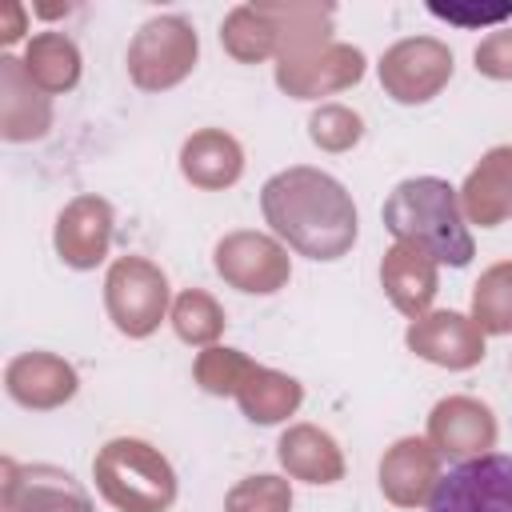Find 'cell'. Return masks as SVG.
<instances>
[{"instance_id": "cell-3", "label": "cell", "mask_w": 512, "mask_h": 512, "mask_svg": "<svg viewBox=\"0 0 512 512\" xmlns=\"http://www.w3.org/2000/svg\"><path fill=\"white\" fill-rule=\"evenodd\" d=\"M436 16H448V20H460V24H484V20H500V16H508L512 12V0H504V4H492V8H460V4H428Z\"/></svg>"}, {"instance_id": "cell-1", "label": "cell", "mask_w": 512, "mask_h": 512, "mask_svg": "<svg viewBox=\"0 0 512 512\" xmlns=\"http://www.w3.org/2000/svg\"><path fill=\"white\" fill-rule=\"evenodd\" d=\"M384 224L400 240L424 244L440 264H468L472 260V236L460 216L456 188L436 176H416L404 180L388 200H384Z\"/></svg>"}, {"instance_id": "cell-2", "label": "cell", "mask_w": 512, "mask_h": 512, "mask_svg": "<svg viewBox=\"0 0 512 512\" xmlns=\"http://www.w3.org/2000/svg\"><path fill=\"white\" fill-rule=\"evenodd\" d=\"M428 512H512V456L488 452L452 464L432 484Z\"/></svg>"}]
</instances>
